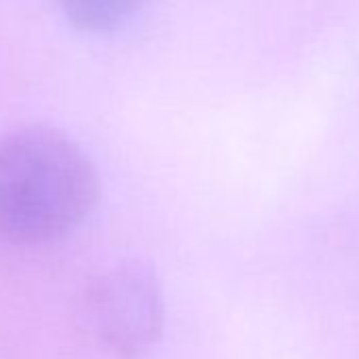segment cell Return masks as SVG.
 Segmentation results:
<instances>
[{
	"label": "cell",
	"mask_w": 359,
	"mask_h": 359,
	"mask_svg": "<svg viewBox=\"0 0 359 359\" xmlns=\"http://www.w3.org/2000/svg\"><path fill=\"white\" fill-rule=\"evenodd\" d=\"M97 197L91 158L62 131L26 127L0 135V239H60L91 214Z\"/></svg>",
	"instance_id": "cell-1"
},
{
	"label": "cell",
	"mask_w": 359,
	"mask_h": 359,
	"mask_svg": "<svg viewBox=\"0 0 359 359\" xmlns=\"http://www.w3.org/2000/svg\"><path fill=\"white\" fill-rule=\"evenodd\" d=\"M81 313L87 334L100 348L118 359H137L161 338L165 302L148 266L118 262L91 279Z\"/></svg>",
	"instance_id": "cell-2"
},
{
	"label": "cell",
	"mask_w": 359,
	"mask_h": 359,
	"mask_svg": "<svg viewBox=\"0 0 359 359\" xmlns=\"http://www.w3.org/2000/svg\"><path fill=\"white\" fill-rule=\"evenodd\" d=\"M64 18L81 30L108 32L135 15L144 0H55Z\"/></svg>",
	"instance_id": "cell-3"
}]
</instances>
